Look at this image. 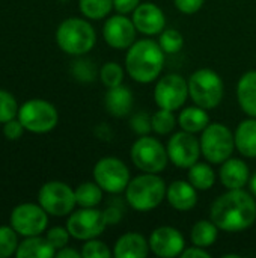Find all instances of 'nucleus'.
<instances>
[{
  "label": "nucleus",
  "instance_id": "obj_1",
  "mask_svg": "<svg viewBox=\"0 0 256 258\" xmlns=\"http://www.w3.org/2000/svg\"><path fill=\"white\" fill-rule=\"evenodd\" d=\"M210 219L220 231H246L256 222V198L244 189H226L211 204Z\"/></svg>",
  "mask_w": 256,
  "mask_h": 258
},
{
  "label": "nucleus",
  "instance_id": "obj_2",
  "mask_svg": "<svg viewBox=\"0 0 256 258\" xmlns=\"http://www.w3.org/2000/svg\"><path fill=\"white\" fill-rule=\"evenodd\" d=\"M166 53L154 39H137L125 54V71L137 83L157 82L164 68Z\"/></svg>",
  "mask_w": 256,
  "mask_h": 258
},
{
  "label": "nucleus",
  "instance_id": "obj_3",
  "mask_svg": "<svg viewBox=\"0 0 256 258\" xmlns=\"http://www.w3.org/2000/svg\"><path fill=\"white\" fill-rule=\"evenodd\" d=\"M167 184L158 174L142 172L130 180L125 189L127 204L139 212L146 213L155 210L166 200Z\"/></svg>",
  "mask_w": 256,
  "mask_h": 258
},
{
  "label": "nucleus",
  "instance_id": "obj_4",
  "mask_svg": "<svg viewBox=\"0 0 256 258\" xmlns=\"http://www.w3.org/2000/svg\"><path fill=\"white\" fill-rule=\"evenodd\" d=\"M56 42L63 53L83 56L95 47L97 33L88 20L71 17L59 24L56 30Z\"/></svg>",
  "mask_w": 256,
  "mask_h": 258
},
{
  "label": "nucleus",
  "instance_id": "obj_5",
  "mask_svg": "<svg viewBox=\"0 0 256 258\" xmlns=\"http://www.w3.org/2000/svg\"><path fill=\"white\" fill-rule=\"evenodd\" d=\"M189 95L196 106L213 110L223 101L225 83L211 68H199L189 77Z\"/></svg>",
  "mask_w": 256,
  "mask_h": 258
},
{
  "label": "nucleus",
  "instance_id": "obj_6",
  "mask_svg": "<svg viewBox=\"0 0 256 258\" xmlns=\"http://www.w3.org/2000/svg\"><path fill=\"white\" fill-rule=\"evenodd\" d=\"M201 151L204 159L211 165H222L232 157L235 139L231 128L222 122H210L201 133Z\"/></svg>",
  "mask_w": 256,
  "mask_h": 258
},
{
  "label": "nucleus",
  "instance_id": "obj_7",
  "mask_svg": "<svg viewBox=\"0 0 256 258\" xmlns=\"http://www.w3.org/2000/svg\"><path fill=\"white\" fill-rule=\"evenodd\" d=\"M130 159L140 172L160 174L166 169L169 160L166 147L149 135L137 138L130 148Z\"/></svg>",
  "mask_w": 256,
  "mask_h": 258
},
{
  "label": "nucleus",
  "instance_id": "obj_8",
  "mask_svg": "<svg viewBox=\"0 0 256 258\" xmlns=\"http://www.w3.org/2000/svg\"><path fill=\"white\" fill-rule=\"evenodd\" d=\"M92 175L94 181L110 195H119L125 192L131 180V174L125 162L113 156L101 157L95 163Z\"/></svg>",
  "mask_w": 256,
  "mask_h": 258
},
{
  "label": "nucleus",
  "instance_id": "obj_9",
  "mask_svg": "<svg viewBox=\"0 0 256 258\" xmlns=\"http://www.w3.org/2000/svg\"><path fill=\"white\" fill-rule=\"evenodd\" d=\"M18 119L27 132L41 135L51 132L57 125L59 113L50 101L33 98L20 107Z\"/></svg>",
  "mask_w": 256,
  "mask_h": 258
},
{
  "label": "nucleus",
  "instance_id": "obj_10",
  "mask_svg": "<svg viewBox=\"0 0 256 258\" xmlns=\"http://www.w3.org/2000/svg\"><path fill=\"white\" fill-rule=\"evenodd\" d=\"M38 204L51 216H68L77 206L75 192L63 181H48L38 192Z\"/></svg>",
  "mask_w": 256,
  "mask_h": 258
},
{
  "label": "nucleus",
  "instance_id": "obj_11",
  "mask_svg": "<svg viewBox=\"0 0 256 258\" xmlns=\"http://www.w3.org/2000/svg\"><path fill=\"white\" fill-rule=\"evenodd\" d=\"M154 101L157 107L167 109L172 112L181 110L186 104L189 95V80H186L183 76L177 73L166 74L160 79H157L155 88H154Z\"/></svg>",
  "mask_w": 256,
  "mask_h": 258
},
{
  "label": "nucleus",
  "instance_id": "obj_12",
  "mask_svg": "<svg viewBox=\"0 0 256 258\" xmlns=\"http://www.w3.org/2000/svg\"><path fill=\"white\" fill-rule=\"evenodd\" d=\"M107 225L103 210H98L97 207H80V210H74L69 215L66 222L71 237L83 242L100 237Z\"/></svg>",
  "mask_w": 256,
  "mask_h": 258
},
{
  "label": "nucleus",
  "instance_id": "obj_13",
  "mask_svg": "<svg viewBox=\"0 0 256 258\" xmlns=\"http://www.w3.org/2000/svg\"><path fill=\"white\" fill-rule=\"evenodd\" d=\"M166 150L170 163L180 169H189L198 163L199 157L202 156L201 141L193 133L184 130L172 133L166 144Z\"/></svg>",
  "mask_w": 256,
  "mask_h": 258
},
{
  "label": "nucleus",
  "instance_id": "obj_14",
  "mask_svg": "<svg viewBox=\"0 0 256 258\" xmlns=\"http://www.w3.org/2000/svg\"><path fill=\"white\" fill-rule=\"evenodd\" d=\"M48 225V213L39 206L24 203L17 206L11 213V227L23 237L39 236Z\"/></svg>",
  "mask_w": 256,
  "mask_h": 258
},
{
  "label": "nucleus",
  "instance_id": "obj_15",
  "mask_svg": "<svg viewBox=\"0 0 256 258\" xmlns=\"http://www.w3.org/2000/svg\"><path fill=\"white\" fill-rule=\"evenodd\" d=\"M137 29L131 18L124 14L107 17L103 26V38L106 44L115 50H128L137 39Z\"/></svg>",
  "mask_w": 256,
  "mask_h": 258
},
{
  "label": "nucleus",
  "instance_id": "obj_16",
  "mask_svg": "<svg viewBox=\"0 0 256 258\" xmlns=\"http://www.w3.org/2000/svg\"><path fill=\"white\" fill-rule=\"evenodd\" d=\"M149 249L154 255L160 258L181 257L186 249V239L183 233L170 225L155 228L149 234Z\"/></svg>",
  "mask_w": 256,
  "mask_h": 258
},
{
  "label": "nucleus",
  "instance_id": "obj_17",
  "mask_svg": "<svg viewBox=\"0 0 256 258\" xmlns=\"http://www.w3.org/2000/svg\"><path fill=\"white\" fill-rule=\"evenodd\" d=\"M131 20L137 32L146 36L160 35L166 29V15L163 9L152 2L140 3L131 14Z\"/></svg>",
  "mask_w": 256,
  "mask_h": 258
},
{
  "label": "nucleus",
  "instance_id": "obj_18",
  "mask_svg": "<svg viewBox=\"0 0 256 258\" xmlns=\"http://www.w3.org/2000/svg\"><path fill=\"white\" fill-rule=\"evenodd\" d=\"M198 189L187 180H175L167 186L166 201L177 212H190L198 206Z\"/></svg>",
  "mask_w": 256,
  "mask_h": 258
},
{
  "label": "nucleus",
  "instance_id": "obj_19",
  "mask_svg": "<svg viewBox=\"0 0 256 258\" xmlns=\"http://www.w3.org/2000/svg\"><path fill=\"white\" fill-rule=\"evenodd\" d=\"M220 183L225 189H244L250 180V169L241 159L229 157L220 165Z\"/></svg>",
  "mask_w": 256,
  "mask_h": 258
},
{
  "label": "nucleus",
  "instance_id": "obj_20",
  "mask_svg": "<svg viewBox=\"0 0 256 258\" xmlns=\"http://www.w3.org/2000/svg\"><path fill=\"white\" fill-rule=\"evenodd\" d=\"M104 106L109 115L115 118L128 116L134 107V95L131 89L124 85L107 88V92L104 95Z\"/></svg>",
  "mask_w": 256,
  "mask_h": 258
},
{
  "label": "nucleus",
  "instance_id": "obj_21",
  "mask_svg": "<svg viewBox=\"0 0 256 258\" xmlns=\"http://www.w3.org/2000/svg\"><path fill=\"white\" fill-rule=\"evenodd\" d=\"M149 242L140 233L128 231L122 234L115 246L113 257L115 258H145L149 254Z\"/></svg>",
  "mask_w": 256,
  "mask_h": 258
},
{
  "label": "nucleus",
  "instance_id": "obj_22",
  "mask_svg": "<svg viewBox=\"0 0 256 258\" xmlns=\"http://www.w3.org/2000/svg\"><path fill=\"white\" fill-rule=\"evenodd\" d=\"M235 94L240 109L247 116L256 118V70L244 73L238 79Z\"/></svg>",
  "mask_w": 256,
  "mask_h": 258
},
{
  "label": "nucleus",
  "instance_id": "obj_23",
  "mask_svg": "<svg viewBox=\"0 0 256 258\" xmlns=\"http://www.w3.org/2000/svg\"><path fill=\"white\" fill-rule=\"evenodd\" d=\"M235 150L246 159H256V118L243 119L235 132Z\"/></svg>",
  "mask_w": 256,
  "mask_h": 258
},
{
  "label": "nucleus",
  "instance_id": "obj_24",
  "mask_svg": "<svg viewBox=\"0 0 256 258\" xmlns=\"http://www.w3.org/2000/svg\"><path fill=\"white\" fill-rule=\"evenodd\" d=\"M208 124H210L208 110L196 104L181 109L178 115V125L181 127V130L193 135L202 133Z\"/></svg>",
  "mask_w": 256,
  "mask_h": 258
},
{
  "label": "nucleus",
  "instance_id": "obj_25",
  "mask_svg": "<svg viewBox=\"0 0 256 258\" xmlns=\"http://www.w3.org/2000/svg\"><path fill=\"white\" fill-rule=\"evenodd\" d=\"M56 255V249L47 240V237L32 236L26 237L17 248V258H51Z\"/></svg>",
  "mask_w": 256,
  "mask_h": 258
},
{
  "label": "nucleus",
  "instance_id": "obj_26",
  "mask_svg": "<svg viewBox=\"0 0 256 258\" xmlns=\"http://www.w3.org/2000/svg\"><path fill=\"white\" fill-rule=\"evenodd\" d=\"M219 227L210 219H201L198 221L192 230H190V240L192 245L201 246V248H210L216 243L219 237Z\"/></svg>",
  "mask_w": 256,
  "mask_h": 258
},
{
  "label": "nucleus",
  "instance_id": "obj_27",
  "mask_svg": "<svg viewBox=\"0 0 256 258\" xmlns=\"http://www.w3.org/2000/svg\"><path fill=\"white\" fill-rule=\"evenodd\" d=\"M187 178L198 190H210L214 187L217 181V175L211 168V163H202V162H198L189 168Z\"/></svg>",
  "mask_w": 256,
  "mask_h": 258
},
{
  "label": "nucleus",
  "instance_id": "obj_28",
  "mask_svg": "<svg viewBox=\"0 0 256 258\" xmlns=\"http://www.w3.org/2000/svg\"><path fill=\"white\" fill-rule=\"evenodd\" d=\"M75 201L78 207H97L103 201L104 190L95 181H84L75 189Z\"/></svg>",
  "mask_w": 256,
  "mask_h": 258
},
{
  "label": "nucleus",
  "instance_id": "obj_29",
  "mask_svg": "<svg viewBox=\"0 0 256 258\" xmlns=\"http://www.w3.org/2000/svg\"><path fill=\"white\" fill-rule=\"evenodd\" d=\"M78 8L88 20H104L115 9L113 0H78Z\"/></svg>",
  "mask_w": 256,
  "mask_h": 258
},
{
  "label": "nucleus",
  "instance_id": "obj_30",
  "mask_svg": "<svg viewBox=\"0 0 256 258\" xmlns=\"http://www.w3.org/2000/svg\"><path fill=\"white\" fill-rule=\"evenodd\" d=\"M151 124L155 135L167 136L175 132V127L178 125V116H175L172 110L158 107V110L151 115Z\"/></svg>",
  "mask_w": 256,
  "mask_h": 258
},
{
  "label": "nucleus",
  "instance_id": "obj_31",
  "mask_svg": "<svg viewBox=\"0 0 256 258\" xmlns=\"http://www.w3.org/2000/svg\"><path fill=\"white\" fill-rule=\"evenodd\" d=\"M125 73L127 71L121 63L110 60V62H106L101 65L98 76H100V80L103 82V85L106 88H115V86H119L124 83Z\"/></svg>",
  "mask_w": 256,
  "mask_h": 258
},
{
  "label": "nucleus",
  "instance_id": "obj_32",
  "mask_svg": "<svg viewBox=\"0 0 256 258\" xmlns=\"http://www.w3.org/2000/svg\"><path fill=\"white\" fill-rule=\"evenodd\" d=\"M161 47V50L166 54H175L180 53L181 48L184 47V36L178 29H172V27H166L160 35H158V41H157Z\"/></svg>",
  "mask_w": 256,
  "mask_h": 258
},
{
  "label": "nucleus",
  "instance_id": "obj_33",
  "mask_svg": "<svg viewBox=\"0 0 256 258\" xmlns=\"http://www.w3.org/2000/svg\"><path fill=\"white\" fill-rule=\"evenodd\" d=\"M18 233L12 227H0V258L14 255L18 248Z\"/></svg>",
  "mask_w": 256,
  "mask_h": 258
},
{
  "label": "nucleus",
  "instance_id": "obj_34",
  "mask_svg": "<svg viewBox=\"0 0 256 258\" xmlns=\"http://www.w3.org/2000/svg\"><path fill=\"white\" fill-rule=\"evenodd\" d=\"M18 110L20 107L15 97L8 91L0 89V124H5L18 116Z\"/></svg>",
  "mask_w": 256,
  "mask_h": 258
},
{
  "label": "nucleus",
  "instance_id": "obj_35",
  "mask_svg": "<svg viewBox=\"0 0 256 258\" xmlns=\"http://www.w3.org/2000/svg\"><path fill=\"white\" fill-rule=\"evenodd\" d=\"M80 252L83 258H110L113 255V251H110L107 243L100 240L98 237L86 240Z\"/></svg>",
  "mask_w": 256,
  "mask_h": 258
},
{
  "label": "nucleus",
  "instance_id": "obj_36",
  "mask_svg": "<svg viewBox=\"0 0 256 258\" xmlns=\"http://www.w3.org/2000/svg\"><path fill=\"white\" fill-rule=\"evenodd\" d=\"M130 128L139 135L145 136L152 132V124H151V116L146 112H137L130 118Z\"/></svg>",
  "mask_w": 256,
  "mask_h": 258
},
{
  "label": "nucleus",
  "instance_id": "obj_37",
  "mask_svg": "<svg viewBox=\"0 0 256 258\" xmlns=\"http://www.w3.org/2000/svg\"><path fill=\"white\" fill-rule=\"evenodd\" d=\"M72 74L80 82H92L97 77V68L91 60H77L72 67Z\"/></svg>",
  "mask_w": 256,
  "mask_h": 258
},
{
  "label": "nucleus",
  "instance_id": "obj_38",
  "mask_svg": "<svg viewBox=\"0 0 256 258\" xmlns=\"http://www.w3.org/2000/svg\"><path fill=\"white\" fill-rule=\"evenodd\" d=\"M47 240L51 243V246L57 251V249H62L65 246H68V242H69V231L68 228H63V227H54L51 230H48L47 233Z\"/></svg>",
  "mask_w": 256,
  "mask_h": 258
},
{
  "label": "nucleus",
  "instance_id": "obj_39",
  "mask_svg": "<svg viewBox=\"0 0 256 258\" xmlns=\"http://www.w3.org/2000/svg\"><path fill=\"white\" fill-rule=\"evenodd\" d=\"M205 0H174L175 8L184 15H193L199 12L204 6Z\"/></svg>",
  "mask_w": 256,
  "mask_h": 258
},
{
  "label": "nucleus",
  "instance_id": "obj_40",
  "mask_svg": "<svg viewBox=\"0 0 256 258\" xmlns=\"http://www.w3.org/2000/svg\"><path fill=\"white\" fill-rule=\"evenodd\" d=\"M24 130H26V128L23 127V124L20 122V119H15V118L3 124V135H5V138L9 139V141H17V139H20V138L23 136V132H24Z\"/></svg>",
  "mask_w": 256,
  "mask_h": 258
},
{
  "label": "nucleus",
  "instance_id": "obj_41",
  "mask_svg": "<svg viewBox=\"0 0 256 258\" xmlns=\"http://www.w3.org/2000/svg\"><path fill=\"white\" fill-rule=\"evenodd\" d=\"M140 0H113V8L118 14H133L134 9L140 5Z\"/></svg>",
  "mask_w": 256,
  "mask_h": 258
},
{
  "label": "nucleus",
  "instance_id": "obj_42",
  "mask_svg": "<svg viewBox=\"0 0 256 258\" xmlns=\"http://www.w3.org/2000/svg\"><path fill=\"white\" fill-rule=\"evenodd\" d=\"M103 213H104V218L109 225H116L122 218V209L118 207L116 204H110L109 207H106L103 210Z\"/></svg>",
  "mask_w": 256,
  "mask_h": 258
},
{
  "label": "nucleus",
  "instance_id": "obj_43",
  "mask_svg": "<svg viewBox=\"0 0 256 258\" xmlns=\"http://www.w3.org/2000/svg\"><path fill=\"white\" fill-rule=\"evenodd\" d=\"M183 258H211V254L207 251V248H201V246H186V249L181 254Z\"/></svg>",
  "mask_w": 256,
  "mask_h": 258
},
{
  "label": "nucleus",
  "instance_id": "obj_44",
  "mask_svg": "<svg viewBox=\"0 0 256 258\" xmlns=\"http://www.w3.org/2000/svg\"><path fill=\"white\" fill-rule=\"evenodd\" d=\"M54 257H57V258H80L81 257V252H78V251H77V249H74V248L65 246V248H62V249H57Z\"/></svg>",
  "mask_w": 256,
  "mask_h": 258
},
{
  "label": "nucleus",
  "instance_id": "obj_45",
  "mask_svg": "<svg viewBox=\"0 0 256 258\" xmlns=\"http://www.w3.org/2000/svg\"><path fill=\"white\" fill-rule=\"evenodd\" d=\"M249 190H250V194L256 198V172L253 175H250V180H249Z\"/></svg>",
  "mask_w": 256,
  "mask_h": 258
},
{
  "label": "nucleus",
  "instance_id": "obj_46",
  "mask_svg": "<svg viewBox=\"0 0 256 258\" xmlns=\"http://www.w3.org/2000/svg\"><path fill=\"white\" fill-rule=\"evenodd\" d=\"M223 258H240V255L238 254H225Z\"/></svg>",
  "mask_w": 256,
  "mask_h": 258
}]
</instances>
